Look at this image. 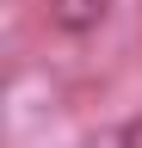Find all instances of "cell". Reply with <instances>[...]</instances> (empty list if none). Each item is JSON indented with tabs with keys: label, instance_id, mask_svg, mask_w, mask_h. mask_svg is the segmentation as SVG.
Here are the masks:
<instances>
[{
	"label": "cell",
	"instance_id": "cell-1",
	"mask_svg": "<svg viewBox=\"0 0 142 148\" xmlns=\"http://www.w3.org/2000/svg\"><path fill=\"white\" fill-rule=\"evenodd\" d=\"M111 18V0H49V25L62 37H93Z\"/></svg>",
	"mask_w": 142,
	"mask_h": 148
},
{
	"label": "cell",
	"instance_id": "cell-2",
	"mask_svg": "<svg viewBox=\"0 0 142 148\" xmlns=\"http://www.w3.org/2000/svg\"><path fill=\"white\" fill-rule=\"evenodd\" d=\"M117 148H142V117H130V123L117 130Z\"/></svg>",
	"mask_w": 142,
	"mask_h": 148
}]
</instances>
